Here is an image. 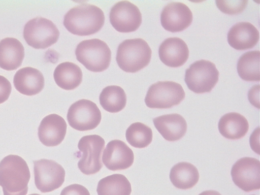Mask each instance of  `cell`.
<instances>
[{
    "instance_id": "cell-1",
    "label": "cell",
    "mask_w": 260,
    "mask_h": 195,
    "mask_svg": "<svg viewBox=\"0 0 260 195\" xmlns=\"http://www.w3.org/2000/svg\"><path fill=\"white\" fill-rule=\"evenodd\" d=\"M105 15L100 8L83 4L73 7L64 16L63 25L72 34L88 36L104 26Z\"/></svg>"
},
{
    "instance_id": "cell-2",
    "label": "cell",
    "mask_w": 260,
    "mask_h": 195,
    "mask_svg": "<svg viewBox=\"0 0 260 195\" xmlns=\"http://www.w3.org/2000/svg\"><path fill=\"white\" fill-rule=\"evenodd\" d=\"M30 174L25 160L9 155L0 162V185L4 195H26Z\"/></svg>"
},
{
    "instance_id": "cell-3",
    "label": "cell",
    "mask_w": 260,
    "mask_h": 195,
    "mask_svg": "<svg viewBox=\"0 0 260 195\" xmlns=\"http://www.w3.org/2000/svg\"><path fill=\"white\" fill-rule=\"evenodd\" d=\"M152 51L142 39H128L118 48L116 61L119 67L128 73H136L147 67L151 59Z\"/></svg>"
},
{
    "instance_id": "cell-4",
    "label": "cell",
    "mask_w": 260,
    "mask_h": 195,
    "mask_svg": "<svg viewBox=\"0 0 260 195\" xmlns=\"http://www.w3.org/2000/svg\"><path fill=\"white\" fill-rule=\"evenodd\" d=\"M77 59L89 71L102 72L107 70L111 60V52L103 41L93 39L83 41L76 50Z\"/></svg>"
},
{
    "instance_id": "cell-5",
    "label": "cell",
    "mask_w": 260,
    "mask_h": 195,
    "mask_svg": "<svg viewBox=\"0 0 260 195\" xmlns=\"http://www.w3.org/2000/svg\"><path fill=\"white\" fill-rule=\"evenodd\" d=\"M105 145V140L99 135L85 136L81 138L77 154L81 157L78 167L81 173L90 175L100 172L103 167L102 157Z\"/></svg>"
},
{
    "instance_id": "cell-6",
    "label": "cell",
    "mask_w": 260,
    "mask_h": 195,
    "mask_svg": "<svg viewBox=\"0 0 260 195\" xmlns=\"http://www.w3.org/2000/svg\"><path fill=\"white\" fill-rule=\"evenodd\" d=\"M219 72L216 65L201 60L191 64L185 71V81L191 91L202 94L211 91L218 81Z\"/></svg>"
},
{
    "instance_id": "cell-7",
    "label": "cell",
    "mask_w": 260,
    "mask_h": 195,
    "mask_svg": "<svg viewBox=\"0 0 260 195\" xmlns=\"http://www.w3.org/2000/svg\"><path fill=\"white\" fill-rule=\"evenodd\" d=\"M185 96L180 84L174 81H158L149 87L145 103L151 109H169L180 104Z\"/></svg>"
},
{
    "instance_id": "cell-8",
    "label": "cell",
    "mask_w": 260,
    "mask_h": 195,
    "mask_svg": "<svg viewBox=\"0 0 260 195\" xmlns=\"http://www.w3.org/2000/svg\"><path fill=\"white\" fill-rule=\"evenodd\" d=\"M60 32L51 20L38 17L29 20L24 26L23 37L30 46L45 49L55 44Z\"/></svg>"
},
{
    "instance_id": "cell-9",
    "label": "cell",
    "mask_w": 260,
    "mask_h": 195,
    "mask_svg": "<svg viewBox=\"0 0 260 195\" xmlns=\"http://www.w3.org/2000/svg\"><path fill=\"white\" fill-rule=\"evenodd\" d=\"M67 118L72 128L80 132H85L93 129L100 125L102 114L94 103L81 100L72 104Z\"/></svg>"
},
{
    "instance_id": "cell-10",
    "label": "cell",
    "mask_w": 260,
    "mask_h": 195,
    "mask_svg": "<svg viewBox=\"0 0 260 195\" xmlns=\"http://www.w3.org/2000/svg\"><path fill=\"white\" fill-rule=\"evenodd\" d=\"M34 162L35 184L38 190L46 193L60 188L66 174L61 165L54 160L46 159Z\"/></svg>"
},
{
    "instance_id": "cell-11",
    "label": "cell",
    "mask_w": 260,
    "mask_h": 195,
    "mask_svg": "<svg viewBox=\"0 0 260 195\" xmlns=\"http://www.w3.org/2000/svg\"><path fill=\"white\" fill-rule=\"evenodd\" d=\"M231 175L235 184L245 192L260 188V162L254 158L244 157L233 165Z\"/></svg>"
},
{
    "instance_id": "cell-12",
    "label": "cell",
    "mask_w": 260,
    "mask_h": 195,
    "mask_svg": "<svg viewBox=\"0 0 260 195\" xmlns=\"http://www.w3.org/2000/svg\"><path fill=\"white\" fill-rule=\"evenodd\" d=\"M110 21L112 26L120 32L137 30L142 22V14L136 5L127 1L120 2L111 8Z\"/></svg>"
},
{
    "instance_id": "cell-13",
    "label": "cell",
    "mask_w": 260,
    "mask_h": 195,
    "mask_svg": "<svg viewBox=\"0 0 260 195\" xmlns=\"http://www.w3.org/2000/svg\"><path fill=\"white\" fill-rule=\"evenodd\" d=\"M193 20L189 8L181 3H171L162 10L160 21L162 27L170 32L182 31L188 28Z\"/></svg>"
},
{
    "instance_id": "cell-14",
    "label": "cell",
    "mask_w": 260,
    "mask_h": 195,
    "mask_svg": "<svg viewBox=\"0 0 260 195\" xmlns=\"http://www.w3.org/2000/svg\"><path fill=\"white\" fill-rule=\"evenodd\" d=\"M102 161L105 167L113 172L125 170L133 166L134 153L124 142L113 140L105 148Z\"/></svg>"
},
{
    "instance_id": "cell-15",
    "label": "cell",
    "mask_w": 260,
    "mask_h": 195,
    "mask_svg": "<svg viewBox=\"0 0 260 195\" xmlns=\"http://www.w3.org/2000/svg\"><path fill=\"white\" fill-rule=\"evenodd\" d=\"M67 124L61 116L52 114L45 117L38 128V137L41 142L48 147L58 146L64 139Z\"/></svg>"
},
{
    "instance_id": "cell-16",
    "label": "cell",
    "mask_w": 260,
    "mask_h": 195,
    "mask_svg": "<svg viewBox=\"0 0 260 195\" xmlns=\"http://www.w3.org/2000/svg\"><path fill=\"white\" fill-rule=\"evenodd\" d=\"M189 51L184 41L179 38H168L159 48L160 61L170 68H178L188 60Z\"/></svg>"
},
{
    "instance_id": "cell-17",
    "label": "cell",
    "mask_w": 260,
    "mask_h": 195,
    "mask_svg": "<svg viewBox=\"0 0 260 195\" xmlns=\"http://www.w3.org/2000/svg\"><path fill=\"white\" fill-rule=\"evenodd\" d=\"M228 42L239 51L253 48L258 43L259 34L257 28L249 22L236 23L228 34Z\"/></svg>"
},
{
    "instance_id": "cell-18",
    "label": "cell",
    "mask_w": 260,
    "mask_h": 195,
    "mask_svg": "<svg viewBox=\"0 0 260 195\" xmlns=\"http://www.w3.org/2000/svg\"><path fill=\"white\" fill-rule=\"evenodd\" d=\"M14 85L20 93L34 95L42 91L45 86V79L38 70L27 67L16 72L14 77Z\"/></svg>"
},
{
    "instance_id": "cell-19",
    "label": "cell",
    "mask_w": 260,
    "mask_h": 195,
    "mask_svg": "<svg viewBox=\"0 0 260 195\" xmlns=\"http://www.w3.org/2000/svg\"><path fill=\"white\" fill-rule=\"evenodd\" d=\"M153 122L159 134L169 142L181 140L187 131L186 121L178 114L162 115L154 118Z\"/></svg>"
},
{
    "instance_id": "cell-20",
    "label": "cell",
    "mask_w": 260,
    "mask_h": 195,
    "mask_svg": "<svg viewBox=\"0 0 260 195\" xmlns=\"http://www.w3.org/2000/svg\"><path fill=\"white\" fill-rule=\"evenodd\" d=\"M24 57V47L18 39L7 38L0 42V68L7 71L16 70Z\"/></svg>"
},
{
    "instance_id": "cell-21",
    "label": "cell",
    "mask_w": 260,
    "mask_h": 195,
    "mask_svg": "<svg viewBox=\"0 0 260 195\" xmlns=\"http://www.w3.org/2000/svg\"><path fill=\"white\" fill-rule=\"evenodd\" d=\"M218 126L219 133L232 140H239L245 136L249 127L247 119L235 112L225 114L219 120Z\"/></svg>"
},
{
    "instance_id": "cell-22",
    "label": "cell",
    "mask_w": 260,
    "mask_h": 195,
    "mask_svg": "<svg viewBox=\"0 0 260 195\" xmlns=\"http://www.w3.org/2000/svg\"><path fill=\"white\" fill-rule=\"evenodd\" d=\"M200 174L198 169L189 162H180L171 169L170 180L176 188L189 189L199 182Z\"/></svg>"
},
{
    "instance_id": "cell-23",
    "label": "cell",
    "mask_w": 260,
    "mask_h": 195,
    "mask_svg": "<svg viewBox=\"0 0 260 195\" xmlns=\"http://www.w3.org/2000/svg\"><path fill=\"white\" fill-rule=\"evenodd\" d=\"M56 84L65 90H73L83 80V72L76 64L65 62L58 65L54 72Z\"/></svg>"
},
{
    "instance_id": "cell-24",
    "label": "cell",
    "mask_w": 260,
    "mask_h": 195,
    "mask_svg": "<svg viewBox=\"0 0 260 195\" xmlns=\"http://www.w3.org/2000/svg\"><path fill=\"white\" fill-rule=\"evenodd\" d=\"M99 195H130L132 192L131 183L121 174H113L106 177L98 184Z\"/></svg>"
},
{
    "instance_id": "cell-25",
    "label": "cell",
    "mask_w": 260,
    "mask_h": 195,
    "mask_svg": "<svg viewBox=\"0 0 260 195\" xmlns=\"http://www.w3.org/2000/svg\"><path fill=\"white\" fill-rule=\"evenodd\" d=\"M100 102L105 110L110 113H117L125 108L127 98L121 87L109 86L103 89L100 96Z\"/></svg>"
},
{
    "instance_id": "cell-26",
    "label": "cell",
    "mask_w": 260,
    "mask_h": 195,
    "mask_svg": "<svg viewBox=\"0 0 260 195\" xmlns=\"http://www.w3.org/2000/svg\"><path fill=\"white\" fill-rule=\"evenodd\" d=\"M259 51L248 52L240 57L237 70L242 79L247 81H259Z\"/></svg>"
},
{
    "instance_id": "cell-27",
    "label": "cell",
    "mask_w": 260,
    "mask_h": 195,
    "mask_svg": "<svg viewBox=\"0 0 260 195\" xmlns=\"http://www.w3.org/2000/svg\"><path fill=\"white\" fill-rule=\"evenodd\" d=\"M152 138L151 128L140 122L133 123L126 129V141L136 148L147 147L152 142Z\"/></svg>"
},
{
    "instance_id": "cell-28",
    "label": "cell",
    "mask_w": 260,
    "mask_h": 195,
    "mask_svg": "<svg viewBox=\"0 0 260 195\" xmlns=\"http://www.w3.org/2000/svg\"><path fill=\"white\" fill-rule=\"evenodd\" d=\"M248 1H216L218 9L229 15H237L245 11Z\"/></svg>"
},
{
    "instance_id": "cell-29",
    "label": "cell",
    "mask_w": 260,
    "mask_h": 195,
    "mask_svg": "<svg viewBox=\"0 0 260 195\" xmlns=\"http://www.w3.org/2000/svg\"><path fill=\"white\" fill-rule=\"evenodd\" d=\"M11 92L12 85L10 81L5 77L0 76V104L9 99Z\"/></svg>"
},
{
    "instance_id": "cell-30",
    "label": "cell",
    "mask_w": 260,
    "mask_h": 195,
    "mask_svg": "<svg viewBox=\"0 0 260 195\" xmlns=\"http://www.w3.org/2000/svg\"><path fill=\"white\" fill-rule=\"evenodd\" d=\"M60 195H90L85 186L80 184H74L64 188Z\"/></svg>"
},
{
    "instance_id": "cell-31",
    "label": "cell",
    "mask_w": 260,
    "mask_h": 195,
    "mask_svg": "<svg viewBox=\"0 0 260 195\" xmlns=\"http://www.w3.org/2000/svg\"><path fill=\"white\" fill-rule=\"evenodd\" d=\"M259 85H257L252 87L248 93L250 103L257 109H259Z\"/></svg>"
},
{
    "instance_id": "cell-32",
    "label": "cell",
    "mask_w": 260,
    "mask_h": 195,
    "mask_svg": "<svg viewBox=\"0 0 260 195\" xmlns=\"http://www.w3.org/2000/svg\"><path fill=\"white\" fill-rule=\"evenodd\" d=\"M199 195H221V194L216 191L208 190L202 192Z\"/></svg>"
},
{
    "instance_id": "cell-33",
    "label": "cell",
    "mask_w": 260,
    "mask_h": 195,
    "mask_svg": "<svg viewBox=\"0 0 260 195\" xmlns=\"http://www.w3.org/2000/svg\"><path fill=\"white\" fill-rule=\"evenodd\" d=\"M29 195H40V194H38V193H34V194H29Z\"/></svg>"
},
{
    "instance_id": "cell-34",
    "label": "cell",
    "mask_w": 260,
    "mask_h": 195,
    "mask_svg": "<svg viewBox=\"0 0 260 195\" xmlns=\"http://www.w3.org/2000/svg\"><path fill=\"white\" fill-rule=\"evenodd\" d=\"M251 195H255V194H251Z\"/></svg>"
}]
</instances>
